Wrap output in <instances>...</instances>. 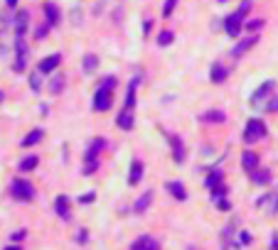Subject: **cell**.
Instances as JSON below:
<instances>
[{
    "label": "cell",
    "instance_id": "d590c367",
    "mask_svg": "<svg viewBox=\"0 0 278 250\" xmlns=\"http://www.w3.org/2000/svg\"><path fill=\"white\" fill-rule=\"evenodd\" d=\"M25 238V231H18V233H13V241H23Z\"/></svg>",
    "mask_w": 278,
    "mask_h": 250
},
{
    "label": "cell",
    "instance_id": "83f0119b",
    "mask_svg": "<svg viewBox=\"0 0 278 250\" xmlns=\"http://www.w3.org/2000/svg\"><path fill=\"white\" fill-rule=\"evenodd\" d=\"M30 86H32V91H40L42 88V71L37 69V71H32V76H30Z\"/></svg>",
    "mask_w": 278,
    "mask_h": 250
},
{
    "label": "cell",
    "instance_id": "ab89813d",
    "mask_svg": "<svg viewBox=\"0 0 278 250\" xmlns=\"http://www.w3.org/2000/svg\"><path fill=\"white\" fill-rule=\"evenodd\" d=\"M271 250H278V236H273V248Z\"/></svg>",
    "mask_w": 278,
    "mask_h": 250
},
{
    "label": "cell",
    "instance_id": "f35d334b",
    "mask_svg": "<svg viewBox=\"0 0 278 250\" xmlns=\"http://www.w3.org/2000/svg\"><path fill=\"white\" fill-rule=\"evenodd\" d=\"M5 2H8V7H15V5H18V0H5Z\"/></svg>",
    "mask_w": 278,
    "mask_h": 250
},
{
    "label": "cell",
    "instance_id": "7bdbcfd3",
    "mask_svg": "<svg viewBox=\"0 0 278 250\" xmlns=\"http://www.w3.org/2000/svg\"><path fill=\"white\" fill-rule=\"evenodd\" d=\"M219 2H226V0H219Z\"/></svg>",
    "mask_w": 278,
    "mask_h": 250
},
{
    "label": "cell",
    "instance_id": "30bf717a",
    "mask_svg": "<svg viewBox=\"0 0 278 250\" xmlns=\"http://www.w3.org/2000/svg\"><path fill=\"white\" fill-rule=\"evenodd\" d=\"M28 22H30V12L28 10H18V15H15V32H18V37H25Z\"/></svg>",
    "mask_w": 278,
    "mask_h": 250
},
{
    "label": "cell",
    "instance_id": "9a60e30c",
    "mask_svg": "<svg viewBox=\"0 0 278 250\" xmlns=\"http://www.w3.org/2000/svg\"><path fill=\"white\" fill-rule=\"evenodd\" d=\"M165 187H167V192H170V194L175 196L177 201H185V199H187V192H185L182 182H167Z\"/></svg>",
    "mask_w": 278,
    "mask_h": 250
},
{
    "label": "cell",
    "instance_id": "8fae6325",
    "mask_svg": "<svg viewBox=\"0 0 278 250\" xmlns=\"http://www.w3.org/2000/svg\"><path fill=\"white\" fill-rule=\"evenodd\" d=\"M170 145H172V160L175 162H185V147H182V140L177 135H167Z\"/></svg>",
    "mask_w": 278,
    "mask_h": 250
},
{
    "label": "cell",
    "instance_id": "74e56055",
    "mask_svg": "<svg viewBox=\"0 0 278 250\" xmlns=\"http://www.w3.org/2000/svg\"><path fill=\"white\" fill-rule=\"evenodd\" d=\"M241 243H244V246H249V243H251V236H249V233H241Z\"/></svg>",
    "mask_w": 278,
    "mask_h": 250
},
{
    "label": "cell",
    "instance_id": "2e32d148",
    "mask_svg": "<svg viewBox=\"0 0 278 250\" xmlns=\"http://www.w3.org/2000/svg\"><path fill=\"white\" fill-rule=\"evenodd\" d=\"M45 15H47V22L57 27L59 25V7H57L55 2H45Z\"/></svg>",
    "mask_w": 278,
    "mask_h": 250
},
{
    "label": "cell",
    "instance_id": "1f68e13d",
    "mask_svg": "<svg viewBox=\"0 0 278 250\" xmlns=\"http://www.w3.org/2000/svg\"><path fill=\"white\" fill-rule=\"evenodd\" d=\"M62 86H64V76L52 79V88H50V91H52V93H59V91H62Z\"/></svg>",
    "mask_w": 278,
    "mask_h": 250
},
{
    "label": "cell",
    "instance_id": "4dcf8cb0",
    "mask_svg": "<svg viewBox=\"0 0 278 250\" xmlns=\"http://www.w3.org/2000/svg\"><path fill=\"white\" fill-rule=\"evenodd\" d=\"M50 27H52L50 22H47V25H40V29L35 32V37H37V39H45V37H47V32H50Z\"/></svg>",
    "mask_w": 278,
    "mask_h": 250
},
{
    "label": "cell",
    "instance_id": "5bb4252c",
    "mask_svg": "<svg viewBox=\"0 0 278 250\" xmlns=\"http://www.w3.org/2000/svg\"><path fill=\"white\" fill-rule=\"evenodd\" d=\"M251 182H253V184H258V187H263V184H268V182H271V172H268V169H258V167H256V169L251 172Z\"/></svg>",
    "mask_w": 278,
    "mask_h": 250
},
{
    "label": "cell",
    "instance_id": "44dd1931",
    "mask_svg": "<svg viewBox=\"0 0 278 250\" xmlns=\"http://www.w3.org/2000/svg\"><path fill=\"white\" fill-rule=\"evenodd\" d=\"M150 201H153V192H145V194H143L138 201H136L133 211H136V214H143V211H145V209L150 206Z\"/></svg>",
    "mask_w": 278,
    "mask_h": 250
},
{
    "label": "cell",
    "instance_id": "8992f818",
    "mask_svg": "<svg viewBox=\"0 0 278 250\" xmlns=\"http://www.w3.org/2000/svg\"><path fill=\"white\" fill-rule=\"evenodd\" d=\"M10 194L15 196L18 201H32L35 199V187L30 182H25V179H15L10 184Z\"/></svg>",
    "mask_w": 278,
    "mask_h": 250
},
{
    "label": "cell",
    "instance_id": "d6a6232c",
    "mask_svg": "<svg viewBox=\"0 0 278 250\" xmlns=\"http://www.w3.org/2000/svg\"><path fill=\"white\" fill-rule=\"evenodd\" d=\"M266 201L273 204V206H271V214H278V192L276 194H271V196H266Z\"/></svg>",
    "mask_w": 278,
    "mask_h": 250
},
{
    "label": "cell",
    "instance_id": "6da1fadb",
    "mask_svg": "<svg viewBox=\"0 0 278 250\" xmlns=\"http://www.w3.org/2000/svg\"><path fill=\"white\" fill-rule=\"evenodd\" d=\"M113 88H116V79H113V76H106L104 81L99 83V91H96V96H94V111L106 113L109 108H111Z\"/></svg>",
    "mask_w": 278,
    "mask_h": 250
},
{
    "label": "cell",
    "instance_id": "d4e9b609",
    "mask_svg": "<svg viewBox=\"0 0 278 250\" xmlns=\"http://www.w3.org/2000/svg\"><path fill=\"white\" fill-rule=\"evenodd\" d=\"M37 165H40V157H37V155H30V157H25V160L20 162V169H23V172H32Z\"/></svg>",
    "mask_w": 278,
    "mask_h": 250
},
{
    "label": "cell",
    "instance_id": "7a4b0ae2",
    "mask_svg": "<svg viewBox=\"0 0 278 250\" xmlns=\"http://www.w3.org/2000/svg\"><path fill=\"white\" fill-rule=\"evenodd\" d=\"M249 10H251V0H244V2L239 5V10L231 12V15L224 20V29H226L229 37H236V34L241 32V27H244V17L249 15Z\"/></svg>",
    "mask_w": 278,
    "mask_h": 250
},
{
    "label": "cell",
    "instance_id": "7402d4cb",
    "mask_svg": "<svg viewBox=\"0 0 278 250\" xmlns=\"http://www.w3.org/2000/svg\"><path fill=\"white\" fill-rule=\"evenodd\" d=\"M224 115L222 111H209V113H202L199 115V120H204V123H224Z\"/></svg>",
    "mask_w": 278,
    "mask_h": 250
},
{
    "label": "cell",
    "instance_id": "3957f363",
    "mask_svg": "<svg viewBox=\"0 0 278 250\" xmlns=\"http://www.w3.org/2000/svg\"><path fill=\"white\" fill-rule=\"evenodd\" d=\"M104 145H106L104 138L91 140V145H89V150H86V157H84V174H94V172L99 169V152H101Z\"/></svg>",
    "mask_w": 278,
    "mask_h": 250
},
{
    "label": "cell",
    "instance_id": "603a6c76",
    "mask_svg": "<svg viewBox=\"0 0 278 250\" xmlns=\"http://www.w3.org/2000/svg\"><path fill=\"white\" fill-rule=\"evenodd\" d=\"M204 184H207V189L219 187V184H222V172H219V169H212V172L207 174V182H204Z\"/></svg>",
    "mask_w": 278,
    "mask_h": 250
},
{
    "label": "cell",
    "instance_id": "4fadbf2b",
    "mask_svg": "<svg viewBox=\"0 0 278 250\" xmlns=\"http://www.w3.org/2000/svg\"><path fill=\"white\" fill-rule=\"evenodd\" d=\"M116 125L121 128V130H131L133 128V111H123L118 113V118H116Z\"/></svg>",
    "mask_w": 278,
    "mask_h": 250
},
{
    "label": "cell",
    "instance_id": "f1b7e54d",
    "mask_svg": "<svg viewBox=\"0 0 278 250\" xmlns=\"http://www.w3.org/2000/svg\"><path fill=\"white\" fill-rule=\"evenodd\" d=\"M212 199H214V204H217V209H219V211H229V209H231V204H229L226 194H222V196H212Z\"/></svg>",
    "mask_w": 278,
    "mask_h": 250
},
{
    "label": "cell",
    "instance_id": "e0dca14e",
    "mask_svg": "<svg viewBox=\"0 0 278 250\" xmlns=\"http://www.w3.org/2000/svg\"><path fill=\"white\" fill-rule=\"evenodd\" d=\"M140 179H143V162H138V160H136V162L131 165V174H128V184H131V187H136V184H138Z\"/></svg>",
    "mask_w": 278,
    "mask_h": 250
},
{
    "label": "cell",
    "instance_id": "b9f144b4",
    "mask_svg": "<svg viewBox=\"0 0 278 250\" xmlns=\"http://www.w3.org/2000/svg\"><path fill=\"white\" fill-rule=\"evenodd\" d=\"M3 98H5V93H3V91H0V103H3Z\"/></svg>",
    "mask_w": 278,
    "mask_h": 250
},
{
    "label": "cell",
    "instance_id": "52a82bcc",
    "mask_svg": "<svg viewBox=\"0 0 278 250\" xmlns=\"http://www.w3.org/2000/svg\"><path fill=\"white\" fill-rule=\"evenodd\" d=\"M256 42H258V34H251V37H246V39H241V42H239V44L231 49V56H234V59L244 56L251 49V47H256Z\"/></svg>",
    "mask_w": 278,
    "mask_h": 250
},
{
    "label": "cell",
    "instance_id": "5b68a950",
    "mask_svg": "<svg viewBox=\"0 0 278 250\" xmlns=\"http://www.w3.org/2000/svg\"><path fill=\"white\" fill-rule=\"evenodd\" d=\"M273 93H276V81H263L256 88V93L251 96V103L266 111V106H268V101L273 98Z\"/></svg>",
    "mask_w": 278,
    "mask_h": 250
},
{
    "label": "cell",
    "instance_id": "d6986e66",
    "mask_svg": "<svg viewBox=\"0 0 278 250\" xmlns=\"http://www.w3.org/2000/svg\"><path fill=\"white\" fill-rule=\"evenodd\" d=\"M226 76H229L226 66H222V64H214V66H212V74H209V79H212L214 83H222Z\"/></svg>",
    "mask_w": 278,
    "mask_h": 250
},
{
    "label": "cell",
    "instance_id": "8d00e7d4",
    "mask_svg": "<svg viewBox=\"0 0 278 250\" xmlns=\"http://www.w3.org/2000/svg\"><path fill=\"white\" fill-rule=\"evenodd\" d=\"M79 201H82V204H89V201H94V194H84Z\"/></svg>",
    "mask_w": 278,
    "mask_h": 250
},
{
    "label": "cell",
    "instance_id": "cb8c5ba5",
    "mask_svg": "<svg viewBox=\"0 0 278 250\" xmlns=\"http://www.w3.org/2000/svg\"><path fill=\"white\" fill-rule=\"evenodd\" d=\"M42 138H45V133H42V130L37 128V130H32V133H30L28 138L23 140V147H32V145H37V142H40Z\"/></svg>",
    "mask_w": 278,
    "mask_h": 250
},
{
    "label": "cell",
    "instance_id": "ac0fdd59",
    "mask_svg": "<svg viewBox=\"0 0 278 250\" xmlns=\"http://www.w3.org/2000/svg\"><path fill=\"white\" fill-rule=\"evenodd\" d=\"M136 88H138V79L128 83V93H126V111H133L136 108Z\"/></svg>",
    "mask_w": 278,
    "mask_h": 250
},
{
    "label": "cell",
    "instance_id": "ffe728a7",
    "mask_svg": "<svg viewBox=\"0 0 278 250\" xmlns=\"http://www.w3.org/2000/svg\"><path fill=\"white\" fill-rule=\"evenodd\" d=\"M241 165H244L246 172H253V169L258 167V157H256L253 152H244V155H241Z\"/></svg>",
    "mask_w": 278,
    "mask_h": 250
},
{
    "label": "cell",
    "instance_id": "ba28073f",
    "mask_svg": "<svg viewBox=\"0 0 278 250\" xmlns=\"http://www.w3.org/2000/svg\"><path fill=\"white\" fill-rule=\"evenodd\" d=\"M59 64H62V56H59V54H52V56H45V59L37 64V69H40L42 74H52L55 69H59Z\"/></svg>",
    "mask_w": 278,
    "mask_h": 250
},
{
    "label": "cell",
    "instance_id": "7c38bea8",
    "mask_svg": "<svg viewBox=\"0 0 278 250\" xmlns=\"http://www.w3.org/2000/svg\"><path fill=\"white\" fill-rule=\"evenodd\" d=\"M131 248L133 250H160V246H158L155 238H150V236H140L138 241H133Z\"/></svg>",
    "mask_w": 278,
    "mask_h": 250
},
{
    "label": "cell",
    "instance_id": "836d02e7",
    "mask_svg": "<svg viewBox=\"0 0 278 250\" xmlns=\"http://www.w3.org/2000/svg\"><path fill=\"white\" fill-rule=\"evenodd\" d=\"M266 111H271V113H278V96H273L271 101H268V106H266Z\"/></svg>",
    "mask_w": 278,
    "mask_h": 250
},
{
    "label": "cell",
    "instance_id": "4316f807",
    "mask_svg": "<svg viewBox=\"0 0 278 250\" xmlns=\"http://www.w3.org/2000/svg\"><path fill=\"white\" fill-rule=\"evenodd\" d=\"M172 39H175V34H172L170 29H163V32L158 34V44H160V47H167V44H172Z\"/></svg>",
    "mask_w": 278,
    "mask_h": 250
},
{
    "label": "cell",
    "instance_id": "484cf974",
    "mask_svg": "<svg viewBox=\"0 0 278 250\" xmlns=\"http://www.w3.org/2000/svg\"><path fill=\"white\" fill-rule=\"evenodd\" d=\"M96 66H99V56H94V54L84 56V71H86V74L96 71Z\"/></svg>",
    "mask_w": 278,
    "mask_h": 250
},
{
    "label": "cell",
    "instance_id": "e575fe53",
    "mask_svg": "<svg viewBox=\"0 0 278 250\" xmlns=\"http://www.w3.org/2000/svg\"><path fill=\"white\" fill-rule=\"evenodd\" d=\"M258 27H263V20H251L246 25V29H258Z\"/></svg>",
    "mask_w": 278,
    "mask_h": 250
},
{
    "label": "cell",
    "instance_id": "9c48e42d",
    "mask_svg": "<svg viewBox=\"0 0 278 250\" xmlns=\"http://www.w3.org/2000/svg\"><path fill=\"white\" fill-rule=\"evenodd\" d=\"M55 211L59 214L62 221H72V209H69V199H67V196H59V199H57Z\"/></svg>",
    "mask_w": 278,
    "mask_h": 250
},
{
    "label": "cell",
    "instance_id": "60d3db41",
    "mask_svg": "<svg viewBox=\"0 0 278 250\" xmlns=\"http://www.w3.org/2000/svg\"><path fill=\"white\" fill-rule=\"evenodd\" d=\"M5 250H23V248H20V246H8Z\"/></svg>",
    "mask_w": 278,
    "mask_h": 250
},
{
    "label": "cell",
    "instance_id": "f546056e",
    "mask_svg": "<svg viewBox=\"0 0 278 250\" xmlns=\"http://www.w3.org/2000/svg\"><path fill=\"white\" fill-rule=\"evenodd\" d=\"M175 5H177V0H165V7H163V15H165V17H170V15H172Z\"/></svg>",
    "mask_w": 278,
    "mask_h": 250
},
{
    "label": "cell",
    "instance_id": "277c9868",
    "mask_svg": "<svg viewBox=\"0 0 278 250\" xmlns=\"http://www.w3.org/2000/svg\"><path fill=\"white\" fill-rule=\"evenodd\" d=\"M263 138H266V123L261 118H251L249 123H246V128H244V142L253 145V142H258V140H263Z\"/></svg>",
    "mask_w": 278,
    "mask_h": 250
}]
</instances>
